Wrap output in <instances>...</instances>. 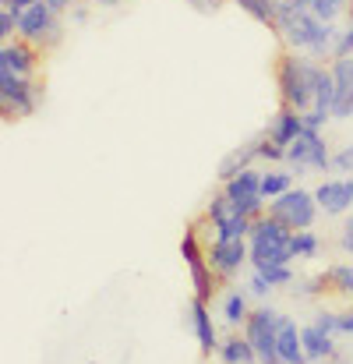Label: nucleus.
<instances>
[{"label": "nucleus", "mask_w": 353, "mask_h": 364, "mask_svg": "<svg viewBox=\"0 0 353 364\" xmlns=\"http://www.w3.org/2000/svg\"><path fill=\"white\" fill-rule=\"evenodd\" d=\"M276 36L283 39L286 50L308 53L322 64H332V50H336V36L340 25L315 18L300 0H276V21H272Z\"/></svg>", "instance_id": "f257e3e1"}, {"label": "nucleus", "mask_w": 353, "mask_h": 364, "mask_svg": "<svg viewBox=\"0 0 353 364\" xmlns=\"http://www.w3.org/2000/svg\"><path fill=\"white\" fill-rule=\"evenodd\" d=\"M325 64L308 57V53H297V50H286L279 53L276 60V89H279V103L283 107H293L300 114H308L315 107V89H318V78H322Z\"/></svg>", "instance_id": "f03ea898"}, {"label": "nucleus", "mask_w": 353, "mask_h": 364, "mask_svg": "<svg viewBox=\"0 0 353 364\" xmlns=\"http://www.w3.org/2000/svg\"><path fill=\"white\" fill-rule=\"evenodd\" d=\"M293 230L283 227L276 216H258L251 223V269H276V265H293V247H290Z\"/></svg>", "instance_id": "7ed1b4c3"}, {"label": "nucleus", "mask_w": 353, "mask_h": 364, "mask_svg": "<svg viewBox=\"0 0 353 364\" xmlns=\"http://www.w3.org/2000/svg\"><path fill=\"white\" fill-rule=\"evenodd\" d=\"M283 315L276 304L261 301L258 308H251L247 322H244V336L251 340L254 354H258V364H283L279 361V326H283Z\"/></svg>", "instance_id": "20e7f679"}, {"label": "nucleus", "mask_w": 353, "mask_h": 364, "mask_svg": "<svg viewBox=\"0 0 353 364\" xmlns=\"http://www.w3.org/2000/svg\"><path fill=\"white\" fill-rule=\"evenodd\" d=\"M180 258H184L188 276H191V294L212 304V301H216V290H219V276H216L212 265H209V251H205V237H202L198 223H191V227L184 230Z\"/></svg>", "instance_id": "39448f33"}, {"label": "nucleus", "mask_w": 353, "mask_h": 364, "mask_svg": "<svg viewBox=\"0 0 353 364\" xmlns=\"http://www.w3.org/2000/svg\"><path fill=\"white\" fill-rule=\"evenodd\" d=\"M64 14H57L46 0L43 4H32L21 11V21H18V39L32 43L39 53H50L64 43Z\"/></svg>", "instance_id": "423d86ee"}, {"label": "nucleus", "mask_w": 353, "mask_h": 364, "mask_svg": "<svg viewBox=\"0 0 353 364\" xmlns=\"http://www.w3.org/2000/svg\"><path fill=\"white\" fill-rule=\"evenodd\" d=\"M39 103H43V85L36 78L0 71V114H4V121L32 117L39 110Z\"/></svg>", "instance_id": "0eeeda50"}, {"label": "nucleus", "mask_w": 353, "mask_h": 364, "mask_svg": "<svg viewBox=\"0 0 353 364\" xmlns=\"http://www.w3.org/2000/svg\"><path fill=\"white\" fill-rule=\"evenodd\" d=\"M318 198H315V191H308V188H300V184H293L286 195H279V198H272L268 202V216H276L283 227H290L293 234L297 230H315V220H318Z\"/></svg>", "instance_id": "6e6552de"}, {"label": "nucleus", "mask_w": 353, "mask_h": 364, "mask_svg": "<svg viewBox=\"0 0 353 364\" xmlns=\"http://www.w3.org/2000/svg\"><path fill=\"white\" fill-rule=\"evenodd\" d=\"M286 166L297 173H329L332 170V149L322 131H304L290 149H286Z\"/></svg>", "instance_id": "1a4fd4ad"}, {"label": "nucleus", "mask_w": 353, "mask_h": 364, "mask_svg": "<svg viewBox=\"0 0 353 364\" xmlns=\"http://www.w3.org/2000/svg\"><path fill=\"white\" fill-rule=\"evenodd\" d=\"M205 223H209L212 237H247L254 220L244 216L234 202L227 198V191L219 188V191L209 198V205H205Z\"/></svg>", "instance_id": "9d476101"}, {"label": "nucleus", "mask_w": 353, "mask_h": 364, "mask_svg": "<svg viewBox=\"0 0 353 364\" xmlns=\"http://www.w3.org/2000/svg\"><path fill=\"white\" fill-rule=\"evenodd\" d=\"M209 265L219 276V283H230L244 265H251V244L247 237H212L205 244Z\"/></svg>", "instance_id": "9b49d317"}, {"label": "nucleus", "mask_w": 353, "mask_h": 364, "mask_svg": "<svg viewBox=\"0 0 353 364\" xmlns=\"http://www.w3.org/2000/svg\"><path fill=\"white\" fill-rule=\"evenodd\" d=\"M223 191H227V198L234 202L237 209L244 216H251V220H258V216L268 213V202L261 195V170H254V166L251 170H240L237 177H230L223 184Z\"/></svg>", "instance_id": "f8f14e48"}, {"label": "nucleus", "mask_w": 353, "mask_h": 364, "mask_svg": "<svg viewBox=\"0 0 353 364\" xmlns=\"http://www.w3.org/2000/svg\"><path fill=\"white\" fill-rule=\"evenodd\" d=\"M184 318H188V329H191L195 340H198L202 358H212V354L219 350V340H223V336H219V326H216V315H212V304L191 294Z\"/></svg>", "instance_id": "ddd939ff"}, {"label": "nucleus", "mask_w": 353, "mask_h": 364, "mask_svg": "<svg viewBox=\"0 0 353 364\" xmlns=\"http://www.w3.org/2000/svg\"><path fill=\"white\" fill-rule=\"evenodd\" d=\"M315 198L325 216H347L353 209V177H322L315 184Z\"/></svg>", "instance_id": "4468645a"}, {"label": "nucleus", "mask_w": 353, "mask_h": 364, "mask_svg": "<svg viewBox=\"0 0 353 364\" xmlns=\"http://www.w3.org/2000/svg\"><path fill=\"white\" fill-rule=\"evenodd\" d=\"M39 50L25 39H11V43H0V71L7 75H21V78H36L39 71Z\"/></svg>", "instance_id": "2eb2a0df"}, {"label": "nucleus", "mask_w": 353, "mask_h": 364, "mask_svg": "<svg viewBox=\"0 0 353 364\" xmlns=\"http://www.w3.org/2000/svg\"><path fill=\"white\" fill-rule=\"evenodd\" d=\"M300 340H304V354H308V364H332L343 350H340V336L315 326V322H304L300 326Z\"/></svg>", "instance_id": "dca6fc26"}, {"label": "nucleus", "mask_w": 353, "mask_h": 364, "mask_svg": "<svg viewBox=\"0 0 353 364\" xmlns=\"http://www.w3.org/2000/svg\"><path fill=\"white\" fill-rule=\"evenodd\" d=\"M329 68H332V78H336L332 121H350L353 117V57H336Z\"/></svg>", "instance_id": "f3484780"}, {"label": "nucleus", "mask_w": 353, "mask_h": 364, "mask_svg": "<svg viewBox=\"0 0 353 364\" xmlns=\"http://www.w3.org/2000/svg\"><path fill=\"white\" fill-rule=\"evenodd\" d=\"M304 131H308V127H304V114L293 110V107H283V103H279V110L272 114V121L265 124V134H268L276 145H283V149H290Z\"/></svg>", "instance_id": "a211bd4d"}, {"label": "nucleus", "mask_w": 353, "mask_h": 364, "mask_svg": "<svg viewBox=\"0 0 353 364\" xmlns=\"http://www.w3.org/2000/svg\"><path fill=\"white\" fill-rule=\"evenodd\" d=\"M258 141H261V134H254V138H247V141H240L234 145L223 159H219V184H227L230 177H237L240 170H251L254 163H261V156H258Z\"/></svg>", "instance_id": "6ab92c4d"}, {"label": "nucleus", "mask_w": 353, "mask_h": 364, "mask_svg": "<svg viewBox=\"0 0 353 364\" xmlns=\"http://www.w3.org/2000/svg\"><path fill=\"white\" fill-rule=\"evenodd\" d=\"M247 315H251V294H247V287H227L223 297H219V322L227 329H244Z\"/></svg>", "instance_id": "aec40b11"}, {"label": "nucleus", "mask_w": 353, "mask_h": 364, "mask_svg": "<svg viewBox=\"0 0 353 364\" xmlns=\"http://www.w3.org/2000/svg\"><path fill=\"white\" fill-rule=\"evenodd\" d=\"M279 361L308 364L304 340H300V326H297V318H290V315H283V326H279Z\"/></svg>", "instance_id": "412c9836"}, {"label": "nucleus", "mask_w": 353, "mask_h": 364, "mask_svg": "<svg viewBox=\"0 0 353 364\" xmlns=\"http://www.w3.org/2000/svg\"><path fill=\"white\" fill-rule=\"evenodd\" d=\"M216 358H219V364H258V354H254L251 340H247L244 333H237V329L230 333V336L219 340Z\"/></svg>", "instance_id": "4be33fe9"}, {"label": "nucleus", "mask_w": 353, "mask_h": 364, "mask_svg": "<svg viewBox=\"0 0 353 364\" xmlns=\"http://www.w3.org/2000/svg\"><path fill=\"white\" fill-rule=\"evenodd\" d=\"M315 18H322V21H332V25H340V18H347L353 7V0H300Z\"/></svg>", "instance_id": "5701e85b"}, {"label": "nucleus", "mask_w": 353, "mask_h": 364, "mask_svg": "<svg viewBox=\"0 0 353 364\" xmlns=\"http://www.w3.org/2000/svg\"><path fill=\"white\" fill-rule=\"evenodd\" d=\"M293 184H297V181H293L290 170H261V195H265V202L286 195Z\"/></svg>", "instance_id": "b1692460"}, {"label": "nucleus", "mask_w": 353, "mask_h": 364, "mask_svg": "<svg viewBox=\"0 0 353 364\" xmlns=\"http://www.w3.org/2000/svg\"><path fill=\"white\" fill-rule=\"evenodd\" d=\"M290 294H293L297 301L325 297V294H329V279H325V272H318V276H297V279H293V287H290Z\"/></svg>", "instance_id": "393cba45"}, {"label": "nucleus", "mask_w": 353, "mask_h": 364, "mask_svg": "<svg viewBox=\"0 0 353 364\" xmlns=\"http://www.w3.org/2000/svg\"><path fill=\"white\" fill-rule=\"evenodd\" d=\"M325 279H329V294H343V297H353V262L329 265V269H325Z\"/></svg>", "instance_id": "a878e982"}, {"label": "nucleus", "mask_w": 353, "mask_h": 364, "mask_svg": "<svg viewBox=\"0 0 353 364\" xmlns=\"http://www.w3.org/2000/svg\"><path fill=\"white\" fill-rule=\"evenodd\" d=\"M290 247H293V258L311 262V258L322 255V237H318L315 230H297V234L290 237Z\"/></svg>", "instance_id": "bb28decb"}, {"label": "nucleus", "mask_w": 353, "mask_h": 364, "mask_svg": "<svg viewBox=\"0 0 353 364\" xmlns=\"http://www.w3.org/2000/svg\"><path fill=\"white\" fill-rule=\"evenodd\" d=\"M237 4L247 18H254L258 25H268L272 28V21H276V0H230Z\"/></svg>", "instance_id": "cd10ccee"}, {"label": "nucleus", "mask_w": 353, "mask_h": 364, "mask_svg": "<svg viewBox=\"0 0 353 364\" xmlns=\"http://www.w3.org/2000/svg\"><path fill=\"white\" fill-rule=\"evenodd\" d=\"M244 287H247L251 301H268V297H272V290H276V287L265 279V272H258V269H251V276H247V283H244Z\"/></svg>", "instance_id": "c85d7f7f"}, {"label": "nucleus", "mask_w": 353, "mask_h": 364, "mask_svg": "<svg viewBox=\"0 0 353 364\" xmlns=\"http://www.w3.org/2000/svg\"><path fill=\"white\" fill-rule=\"evenodd\" d=\"M18 21H21V11H14V7H0V43L18 39Z\"/></svg>", "instance_id": "c756f323"}, {"label": "nucleus", "mask_w": 353, "mask_h": 364, "mask_svg": "<svg viewBox=\"0 0 353 364\" xmlns=\"http://www.w3.org/2000/svg\"><path fill=\"white\" fill-rule=\"evenodd\" d=\"M332 173H336V177H353V141L340 145V149L332 152Z\"/></svg>", "instance_id": "7c9ffc66"}, {"label": "nucleus", "mask_w": 353, "mask_h": 364, "mask_svg": "<svg viewBox=\"0 0 353 364\" xmlns=\"http://www.w3.org/2000/svg\"><path fill=\"white\" fill-rule=\"evenodd\" d=\"M258 156H261V163H286V149L276 145L268 134H261V141H258Z\"/></svg>", "instance_id": "2f4dec72"}, {"label": "nucleus", "mask_w": 353, "mask_h": 364, "mask_svg": "<svg viewBox=\"0 0 353 364\" xmlns=\"http://www.w3.org/2000/svg\"><path fill=\"white\" fill-rule=\"evenodd\" d=\"M336 244H340V251H343V255H350V258H353V216H350V220H343Z\"/></svg>", "instance_id": "473e14b6"}, {"label": "nucleus", "mask_w": 353, "mask_h": 364, "mask_svg": "<svg viewBox=\"0 0 353 364\" xmlns=\"http://www.w3.org/2000/svg\"><path fill=\"white\" fill-rule=\"evenodd\" d=\"M329 121H332V117H329V114H318V110H308V114H304V127H308V131H322V134H325Z\"/></svg>", "instance_id": "72a5a7b5"}, {"label": "nucleus", "mask_w": 353, "mask_h": 364, "mask_svg": "<svg viewBox=\"0 0 353 364\" xmlns=\"http://www.w3.org/2000/svg\"><path fill=\"white\" fill-rule=\"evenodd\" d=\"M230 0H188V7L191 11H198V14H216L219 7H227Z\"/></svg>", "instance_id": "f704fd0d"}, {"label": "nucleus", "mask_w": 353, "mask_h": 364, "mask_svg": "<svg viewBox=\"0 0 353 364\" xmlns=\"http://www.w3.org/2000/svg\"><path fill=\"white\" fill-rule=\"evenodd\" d=\"M340 336H343V340H353V304L340 311Z\"/></svg>", "instance_id": "c9c22d12"}, {"label": "nucleus", "mask_w": 353, "mask_h": 364, "mask_svg": "<svg viewBox=\"0 0 353 364\" xmlns=\"http://www.w3.org/2000/svg\"><path fill=\"white\" fill-rule=\"evenodd\" d=\"M67 18H71V21H75V25H85V18H89V7H85V4H75V7H71V14H67Z\"/></svg>", "instance_id": "e433bc0d"}, {"label": "nucleus", "mask_w": 353, "mask_h": 364, "mask_svg": "<svg viewBox=\"0 0 353 364\" xmlns=\"http://www.w3.org/2000/svg\"><path fill=\"white\" fill-rule=\"evenodd\" d=\"M46 4H50L57 14H71V7H75L78 0H46Z\"/></svg>", "instance_id": "4c0bfd02"}, {"label": "nucleus", "mask_w": 353, "mask_h": 364, "mask_svg": "<svg viewBox=\"0 0 353 364\" xmlns=\"http://www.w3.org/2000/svg\"><path fill=\"white\" fill-rule=\"evenodd\" d=\"M32 4H43V0H0V7H14V11H25Z\"/></svg>", "instance_id": "58836bf2"}, {"label": "nucleus", "mask_w": 353, "mask_h": 364, "mask_svg": "<svg viewBox=\"0 0 353 364\" xmlns=\"http://www.w3.org/2000/svg\"><path fill=\"white\" fill-rule=\"evenodd\" d=\"M347 32H350V39H353V7H350V14H347V25H343Z\"/></svg>", "instance_id": "ea45409f"}, {"label": "nucleus", "mask_w": 353, "mask_h": 364, "mask_svg": "<svg viewBox=\"0 0 353 364\" xmlns=\"http://www.w3.org/2000/svg\"><path fill=\"white\" fill-rule=\"evenodd\" d=\"M92 4H99V7H117L120 0H92Z\"/></svg>", "instance_id": "a19ab883"}, {"label": "nucleus", "mask_w": 353, "mask_h": 364, "mask_svg": "<svg viewBox=\"0 0 353 364\" xmlns=\"http://www.w3.org/2000/svg\"><path fill=\"white\" fill-rule=\"evenodd\" d=\"M332 364H353V361H347V358H343V354H340V358H336V361Z\"/></svg>", "instance_id": "79ce46f5"}, {"label": "nucleus", "mask_w": 353, "mask_h": 364, "mask_svg": "<svg viewBox=\"0 0 353 364\" xmlns=\"http://www.w3.org/2000/svg\"><path fill=\"white\" fill-rule=\"evenodd\" d=\"M350 304H353V297H350Z\"/></svg>", "instance_id": "37998d69"}]
</instances>
